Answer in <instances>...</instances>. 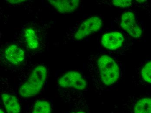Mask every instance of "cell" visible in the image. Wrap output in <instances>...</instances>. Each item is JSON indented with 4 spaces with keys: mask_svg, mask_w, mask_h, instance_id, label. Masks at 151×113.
Wrapping results in <instances>:
<instances>
[{
    "mask_svg": "<svg viewBox=\"0 0 151 113\" xmlns=\"http://www.w3.org/2000/svg\"><path fill=\"white\" fill-rule=\"evenodd\" d=\"M119 58L100 51L87 58L86 70L99 93L114 89L122 79L124 70Z\"/></svg>",
    "mask_w": 151,
    "mask_h": 113,
    "instance_id": "1",
    "label": "cell"
},
{
    "mask_svg": "<svg viewBox=\"0 0 151 113\" xmlns=\"http://www.w3.org/2000/svg\"><path fill=\"white\" fill-rule=\"evenodd\" d=\"M57 83L60 96H64V101L78 105L83 102L89 83L82 73L76 71H66L58 77Z\"/></svg>",
    "mask_w": 151,
    "mask_h": 113,
    "instance_id": "2",
    "label": "cell"
},
{
    "mask_svg": "<svg viewBox=\"0 0 151 113\" xmlns=\"http://www.w3.org/2000/svg\"><path fill=\"white\" fill-rule=\"evenodd\" d=\"M134 44V39L121 31L108 28L99 39L101 52L116 55H124Z\"/></svg>",
    "mask_w": 151,
    "mask_h": 113,
    "instance_id": "3",
    "label": "cell"
},
{
    "mask_svg": "<svg viewBox=\"0 0 151 113\" xmlns=\"http://www.w3.org/2000/svg\"><path fill=\"white\" fill-rule=\"evenodd\" d=\"M47 75V69L45 65H38L34 67L19 84L20 97L29 98L40 93L44 89Z\"/></svg>",
    "mask_w": 151,
    "mask_h": 113,
    "instance_id": "4",
    "label": "cell"
},
{
    "mask_svg": "<svg viewBox=\"0 0 151 113\" xmlns=\"http://www.w3.org/2000/svg\"><path fill=\"white\" fill-rule=\"evenodd\" d=\"M110 28L122 31L134 39L140 38L143 33L136 11L130 8L119 12L118 16L111 22Z\"/></svg>",
    "mask_w": 151,
    "mask_h": 113,
    "instance_id": "5",
    "label": "cell"
},
{
    "mask_svg": "<svg viewBox=\"0 0 151 113\" xmlns=\"http://www.w3.org/2000/svg\"><path fill=\"white\" fill-rule=\"evenodd\" d=\"M104 24L103 18L92 15L78 21L69 30L67 37L71 41H79L99 32Z\"/></svg>",
    "mask_w": 151,
    "mask_h": 113,
    "instance_id": "6",
    "label": "cell"
},
{
    "mask_svg": "<svg viewBox=\"0 0 151 113\" xmlns=\"http://www.w3.org/2000/svg\"><path fill=\"white\" fill-rule=\"evenodd\" d=\"M4 57L9 65L19 66L22 64L25 58L24 50L16 44H10L4 50Z\"/></svg>",
    "mask_w": 151,
    "mask_h": 113,
    "instance_id": "7",
    "label": "cell"
},
{
    "mask_svg": "<svg viewBox=\"0 0 151 113\" xmlns=\"http://www.w3.org/2000/svg\"><path fill=\"white\" fill-rule=\"evenodd\" d=\"M35 27L28 26L23 32V43L30 50H37L40 47L38 32Z\"/></svg>",
    "mask_w": 151,
    "mask_h": 113,
    "instance_id": "8",
    "label": "cell"
},
{
    "mask_svg": "<svg viewBox=\"0 0 151 113\" xmlns=\"http://www.w3.org/2000/svg\"><path fill=\"white\" fill-rule=\"evenodd\" d=\"M27 105L26 113H52L53 111V104L47 98L37 99Z\"/></svg>",
    "mask_w": 151,
    "mask_h": 113,
    "instance_id": "9",
    "label": "cell"
},
{
    "mask_svg": "<svg viewBox=\"0 0 151 113\" xmlns=\"http://www.w3.org/2000/svg\"><path fill=\"white\" fill-rule=\"evenodd\" d=\"M1 98L6 113H21V104L15 95L3 92L1 94Z\"/></svg>",
    "mask_w": 151,
    "mask_h": 113,
    "instance_id": "10",
    "label": "cell"
},
{
    "mask_svg": "<svg viewBox=\"0 0 151 113\" xmlns=\"http://www.w3.org/2000/svg\"><path fill=\"white\" fill-rule=\"evenodd\" d=\"M58 12L62 14L70 13L76 11L80 6L79 0L48 1Z\"/></svg>",
    "mask_w": 151,
    "mask_h": 113,
    "instance_id": "11",
    "label": "cell"
},
{
    "mask_svg": "<svg viewBox=\"0 0 151 113\" xmlns=\"http://www.w3.org/2000/svg\"><path fill=\"white\" fill-rule=\"evenodd\" d=\"M136 76L140 82L151 84V60H145L139 65Z\"/></svg>",
    "mask_w": 151,
    "mask_h": 113,
    "instance_id": "12",
    "label": "cell"
},
{
    "mask_svg": "<svg viewBox=\"0 0 151 113\" xmlns=\"http://www.w3.org/2000/svg\"><path fill=\"white\" fill-rule=\"evenodd\" d=\"M133 113H151V97H143L137 99L134 105Z\"/></svg>",
    "mask_w": 151,
    "mask_h": 113,
    "instance_id": "13",
    "label": "cell"
},
{
    "mask_svg": "<svg viewBox=\"0 0 151 113\" xmlns=\"http://www.w3.org/2000/svg\"><path fill=\"white\" fill-rule=\"evenodd\" d=\"M104 4L112 7L122 8H129L132 6L133 2L131 0H113L104 1L102 2Z\"/></svg>",
    "mask_w": 151,
    "mask_h": 113,
    "instance_id": "14",
    "label": "cell"
},
{
    "mask_svg": "<svg viewBox=\"0 0 151 113\" xmlns=\"http://www.w3.org/2000/svg\"><path fill=\"white\" fill-rule=\"evenodd\" d=\"M7 1L10 3L15 4H19L20 3L23 2L25 1Z\"/></svg>",
    "mask_w": 151,
    "mask_h": 113,
    "instance_id": "15",
    "label": "cell"
},
{
    "mask_svg": "<svg viewBox=\"0 0 151 113\" xmlns=\"http://www.w3.org/2000/svg\"><path fill=\"white\" fill-rule=\"evenodd\" d=\"M0 113H6L5 112H4V109L1 107V110H0Z\"/></svg>",
    "mask_w": 151,
    "mask_h": 113,
    "instance_id": "16",
    "label": "cell"
},
{
    "mask_svg": "<svg viewBox=\"0 0 151 113\" xmlns=\"http://www.w3.org/2000/svg\"><path fill=\"white\" fill-rule=\"evenodd\" d=\"M71 113H86L85 112H83V111H77V112H73Z\"/></svg>",
    "mask_w": 151,
    "mask_h": 113,
    "instance_id": "17",
    "label": "cell"
}]
</instances>
